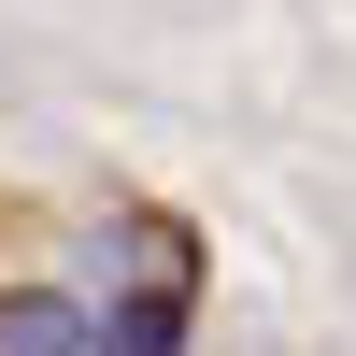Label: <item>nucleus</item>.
Masks as SVG:
<instances>
[{
    "instance_id": "2",
    "label": "nucleus",
    "mask_w": 356,
    "mask_h": 356,
    "mask_svg": "<svg viewBox=\"0 0 356 356\" xmlns=\"http://www.w3.org/2000/svg\"><path fill=\"white\" fill-rule=\"evenodd\" d=\"M86 342H100L86 285H0V356H86Z\"/></svg>"
},
{
    "instance_id": "1",
    "label": "nucleus",
    "mask_w": 356,
    "mask_h": 356,
    "mask_svg": "<svg viewBox=\"0 0 356 356\" xmlns=\"http://www.w3.org/2000/svg\"><path fill=\"white\" fill-rule=\"evenodd\" d=\"M72 257H86V300H200V243L171 214H86L72 228Z\"/></svg>"
}]
</instances>
